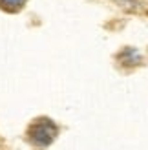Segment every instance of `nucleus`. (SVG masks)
<instances>
[{
	"label": "nucleus",
	"mask_w": 148,
	"mask_h": 150,
	"mask_svg": "<svg viewBox=\"0 0 148 150\" xmlns=\"http://www.w3.org/2000/svg\"><path fill=\"white\" fill-rule=\"evenodd\" d=\"M57 134V126L49 121V119H39L31 126V139L37 145H48L53 141Z\"/></svg>",
	"instance_id": "f257e3e1"
},
{
	"label": "nucleus",
	"mask_w": 148,
	"mask_h": 150,
	"mask_svg": "<svg viewBox=\"0 0 148 150\" xmlns=\"http://www.w3.org/2000/svg\"><path fill=\"white\" fill-rule=\"evenodd\" d=\"M24 4H26V0H0V6L7 11H18Z\"/></svg>",
	"instance_id": "f03ea898"
}]
</instances>
